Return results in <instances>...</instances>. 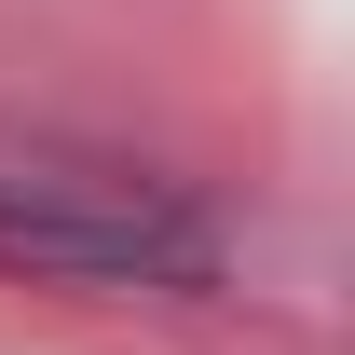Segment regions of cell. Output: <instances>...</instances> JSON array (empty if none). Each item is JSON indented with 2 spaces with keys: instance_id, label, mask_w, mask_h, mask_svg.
Instances as JSON below:
<instances>
[{
  "instance_id": "obj_1",
  "label": "cell",
  "mask_w": 355,
  "mask_h": 355,
  "mask_svg": "<svg viewBox=\"0 0 355 355\" xmlns=\"http://www.w3.org/2000/svg\"><path fill=\"white\" fill-rule=\"evenodd\" d=\"M0 260L28 273H205V219H178V205H150V191H110V205H55V191H28V205H0Z\"/></svg>"
}]
</instances>
